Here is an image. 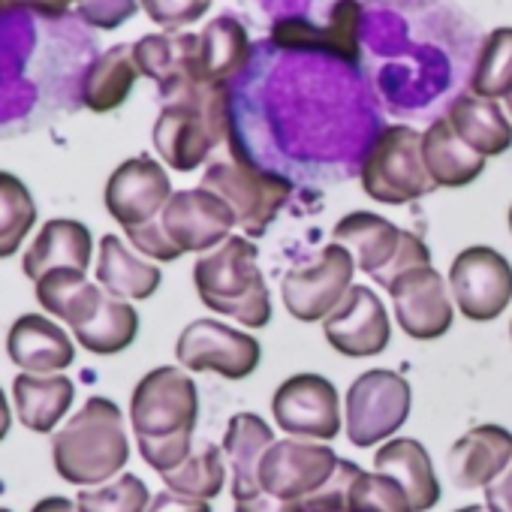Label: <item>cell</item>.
I'll use <instances>...</instances> for the list:
<instances>
[{
    "instance_id": "obj_14",
    "label": "cell",
    "mask_w": 512,
    "mask_h": 512,
    "mask_svg": "<svg viewBox=\"0 0 512 512\" xmlns=\"http://www.w3.org/2000/svg\"><path fill=\"white\" fill-rule=\"evenodd\" d=\"M392 311L401 332L413 341H437L455 323V302L449 284L434 266H416L398 275L389 287Z\"/></svg>"
},
{
    "instance_id": "obj_38",
    "label": "cell",
    "mask_w": 512,
    "mask_h": 512,
    "mask_svg": "<svg viewBox=\"0 0 512 512\" xmlns=\"http://www.w3.org/2000/svg\"><path fill=\"white\" fill-rule=\"evenodd\" d=\"M139 7L145 10V16L154 25L175 34V31L199 22L211 10V0H139Z\"/></svg>"
},
{
    "instance_id": "obj_24",
    "label": "cell",
    "mask_w": 512,
    "mask_h": 512,
    "mask_svg": "<svg viewBox=\"0 0 512 512\" xmlns=\"http://www.w3.org/2000/svg\"><path fill=\"white\" fill-rule=\"evenodd\" d=\"M374 470L392 476L410 497L413 512H428L440 503V479L428 449L416 437H392L374 455Z\"/></svg>"
},
{
    "instance_id": "obj_11",
    "label": "cell",
    "mask_w": 512,
    "mask_h": 512,
    "mask_svg": "<svg viewBox=\"0 0 512 512\" xmlns=\"http://www.w3.org/2000/svg\"><path fill=\"white\" fill-rule=\"evenodd\" d=\"M353 275H356V263L350 250L332 241L320 250V256L311 266L284 275L281 281L284 308L299 323H323L350 293Z\"/></svg>"
},
{
    "instance_id": "obj_3",
    "label": "cell",
    "mask_w": 512,
    "mask_h": 512,
    "mask_svg": "<svg viewBox=\"0 0 512 512\" xmlns=\"http://www.w3.org/2000/svg\"><path fill=\"white\" fill-rule=\"evenodd\" d=\"M256 260L260 250L247 235H229L220 247L202 253L193 266L199 302L253 332L272 323V296Z\"/></svg>"
},
{
    "instance_id": "obj_44",
    "label": "cell",
    "mask_w": 512,
    "mask_h": 512,
    "mask_svg": "<svg viewBox=\"0 0 512 512\" xmlns=\"http://www.w3.org/2000/svg\"><path fill=\"white\" fill-rule=\"evenodd\" d=\"M485 491V509L488 512H512V461L509 467L491 482L482 488Z\"/></svg>"
},
{
    "instance_id": "obj_37",
    "label": "cell",
    "mask_w": 512,
    "mask_h": 512,
    "mask_svg": "<svg viewBox=\"0 0 512 512\" xmlns=\"http://www.w3.org/2000/svg\"><path fill=\"white\" fill-rule=\"evenodd\" d=\"M347 512H413L407 491L383 473H368L362 470L353 479L350 497H347Z\"/></svg>"
},
{
    "instance_id": "obj_39",
    "label": "cell",
    "mask_w": 512,
    "mask_h": 512,
    "mask_svg": "<svg viewBox=\"0 0 512 512\" xmlns=\"http://www.w3.org/2000/svg\"><path fill=\"white\" fill-rule=\"evenodd\" d=\"M362 473V467L350 458H341L338 461V470L332 473V479L305 500V509L308 512H347V497H350V488H353V479Z\"/></svg>"
},
{
    "instance_id": "obj_48",
    "label": "cell",
    "mask_w": 512,
    "mask_h": 512,
    "mask_svg": "<svg viewBox=\"0 0 512 512\" xmlns=\"http://www.w3.org/2000/svg\"><path fill=\"white\" fill-rule=\"evenodd\" d=\"M455 512H488L482 503H470V506H461V509H455Z\"/></svg>"
},
{
    "instance_id": "obj_16",
    "label": "cell",
    "mask_w": 512,
    "mask_h": 512,
    "mask_svg": "<svg viewBox=\"0 0 512 512\" xmlns=\"http://www.w3.org/2000/svg\"><path fill=\"white\" fill-rule=\"evenodd\" d=\"M160 223L181 253H211L238 226L229 202L205 187L175 190L160 214Z\"/></svg>"
},
{
    "instance_id": "obj_40",
    "label": "cell",
    "mask_w": 512,
    "mask_h": 512,
    "mask_svg": "<svg viewBox=\"0 0 512 512\" xmlns=\"http://www.w3.org/2000/svg\"><path fill=\"white\" fill-rule=\"evenodd\" d=\"M124 235L130 238L133 250L142 253L145 260H154V263H175L181 260V250L175 247V241L166 235L160 217L151 220V223H142V226H133V229H124Z\"/></svg>"
},
{
    "instance_id": "obj_46",
    "label": "cell",
    "mask_w": 512,
    "mask_h": 512,
    "mask_svg": "<svg viewBox=\"0 0 512 512\" xmlns=\"http://www.w3.org/2000/svg\"><path fill=\"white\" fill-rule=\"evenodd\" d=\"M31 512H79V503L70 500V497L52 494V497H43L40 503H34Z\"/></svg>"
},
{
    "instance_id": "obj_10",
    "label": "cell",
    "mask_w": 512,
    "mask_h": 512,
    "mask_svg": "<svg viewBox=\"0 0 512 512\" xmlns=\"http://www.w3.org/2000/svg\"><path fill=\"white\" fill-rule=\"evenodd\" d=\"M175 359L193 374H220L223 380H244L263 359V347L253 335L223 326L220 320H193L175 341Z\"/></svg>"
},
{
    "instance_id": "obj_27",
    "label": "cell",
    "mask_w": 512,
    "mask_h": 512,
    "mask_svg": "<svg viewBox=\"0 0 512 512\" xmlns=\"http://www.w3.org/2000/svg\"><path fill=\"white\" fill-rule=\"evenodd\" d=\"M422 160L434 187H467L485 169V157L452 130L449 118H437L422 133Z\"/></svg>"
},
{
    "instance_id": "obj_31",
    "label": "cell",
    "mask_w": 512,
    "mask_h": 512,
    "mask_svg": "<svg viewBox=\"0 0 512 512\" xmlns=\"http://www.w3.org/2000/svg\"><path fill=\"white\" fill-rule=\"evenodd\" d=\"M34 296H37L43 311H49L52 317L64 320L70 326V332H73V329H79L94 314V308L100 305L106 290L88 284L85 272L52 269V272H46L34 284Z\"/></svg>"
},
{
    "instance_id": "obj_53",
    "label": "cell",
    "mask_w": 512,
    "mask_h": 512,
    "mask_svg": "<svg viewBox=\"0 0 512 512\" xmlns=\"http://www.w3.org/2000/svg\"><path fill=\"white\" fill-rule=\"evenodd\" d=\"M509 338H512V323H509Z\"/></svg>"
},
{
    "instance_id": "obj_41",
    "label": "cell",
    "mask_w": 512,
    "mask_h": 512,
    "mask_svg": "<svg viewBox=\"0 0 512 512\" xmlns=\"http://www.w3.org/2000/svg\"><path fill=\"white\" fill-rule=\"evenodd\" d=\"M139 10V0H82L79 19L100 31H115L130 22Z\"/></svg>"
},
{
    "instance_id": "obj_17",
    "label": "cell",
    "mask_w": 512,
    "mask_h": 512,
    "mask_svg": "<svg viewBox=\"0 0 512 512\" xmlns=\"http://www.w3.org/2000/svg\"><path fill=\"white\" fill-rule=\"evenodd\" d=\"M323 335L344 359L380 356L392 341V320L371 287H350L344 302L323 320Z\"/></svg>"
},
{
    "instance_id": "obj_28",
    "label": "cell",
    "mask_w": 512,
    "mask_h": 512,
    "mask_svg": "<svg viewBox=\"0 0 512 512\" xmlns=\"http://www.w3.org/2000/svg\"><path fill=\"white\" fill-rule=\"evenodd\" d=\"M452 130L485 160L500 157L512 148V124L497 106V100H485L476 94H461L449 106Z\"/></svg>"
},
{
    "instance_id": "obj_4",
    "label": "cell",
    "mask_w": 512,
    "mask_h": 512,
    "mask_svg": "<svg viewBox=\"0 0 512 512\" xmlns=\"http://www.w3.org/2000/svg\"><path fill=\"white\" fill-rule=\"evenodd\" d=\"M229 136H232V118H229L226 88L196 82L184 94L163 103L154 121L151 142L169 169L193 172Z\"/></svg>"
},
{
    "instance_id": "obj_20",
    "label": "cell",
    "mask_w": 512,
    "mask_h": 512,
    "mask_svg": "<svg viewBox=\"0 0 512 512\" xmlns=\"http://www.w3.org/2000/svg\"><path fill=\"white\" fill-rule=\"evenodd\" d=\"M7 353L25 374H64L76 362L73 338L43 314H22L10 326Z\"/></svg>"
},
{
    "instance_id": "obj_8",
    "label": "cell",
    "mask_w": 512,
    "mask_h": 512,
    "mask_svg": "<svg viewBox=\"0 0 512 512\" xmlns=\"http://www.w3.org/2000/svg\"><path fill=\"white\" fill-rule=\"evenodd\" d=\"M205 190L217 193L235 211V220L247 238H260L293 196V181L278 172L256 169L247 160H214L202 172Z\"/></svg>"
},
{
    "instance_id": "obj_42",
    "label": "cell",
    "mask_w": 512,
    "mask_h": 512,
    "mask_svg": "<svg viewBox=\"0 0 512 512\" xmlns=\"http://www.w3.org/2000/svg\"><path fill=\"white\" fill-rule=\"evenodd\" d=\"M145 512H211V500H199V497H187L178 491H160L151 497Z\"/></svg>"
},
{
    "instance_id": "obj_15",
    "label": "cell",
    "mask_w": 512,
    "mask_h": 512,
    "mask_svg": "<svg viewBox=\"0 0 512 512\" xmlns=\"http://www.w3.org/2000/svg\"><path fill=\"white\" fill-rule=\"evenodd\" d=\"M172 181L166 166L148 154H136L124 160L106 181L103 202L109 217L121 229H133L151 223L163 214L166 202L172 199Z\"/></svg>"
},
{
    "instance_id": "obj_7",
    "label": "cell",
    "mask_w": 512,
    "mask_h": 512,
    "mask_svg": "<svg viewBox=\"0 0 512 512\" xmlns=\"http://www.w3.org/2000/svg\"><path fill=\"white\" fill-rule=\"evenodd\" d=\"M413 410L410 383L386 368L359 374L344 398V434L356 449H371L395 437Z\"/></svg>"
},
{
    "instance_id": "obj_45",
    "label": "cell",
    "mask_w": 512,
    "mask_h": 512,
    "mask_svg": "<svg viewBox=\"0 0 512 512\" xmlns=\"http://www.w3.org/2000/svg\"><path fill=\"white\" fill-rule=\"evenodd\" d=\"M22 7L40 13V16H49V19H58V16H64L70 10L64 0H0V13H4V10H22Z\"/></svg>"
},
{
    "instance_id": "obj_9",
    "label": "cell",
    "mask_w": 512,
    "mask_h": 512,
    "mask_svg": "<svg viewBox=\"0 0 512 512\" xmlns=\"http://www.w3.org/2000/svg\"><path fill=\"white\" fill-rule=\"evenodd\" d=\"M446 284L455 311L473 323L497 320L512 302V266L500 250L485 244L464 247L455 256Z\"/></svg>"
},
{
    "instance_id": "obj_13",
    "label": "cell",
    "mask_w": 512,
    "mask_h": 512,
    "mask_svg": "<svg viewBox=\"0 0 512 512\" xmlns=\"http://www.w3.org/2000/svg\"><path fill=\"white\" fill-rule=\"evenodd\" d=\"M272 416L287 437L329 443L341 434V395L320 374H293L272 395Z\"/></svg>"
},
{
    "instance_id": "obj_29",
    "label": "cell",
    "mask_w": 512,
    "mask_h": 512,
    "mask_svg": "<svg viewBox=\"0 0 512 512\" xmlns=\"http://www.w3.org/2000/svg\"><path fill=\"white\" fill-rule=\"evenodd\" d=\"M250 61V37L241 22L232 16H220L208 22L199 34L196 70L205 85H226L235 73H241Z\"/></svg>"
},
{
    "instance_id": "obj_6",
    "label": "cell",
    "mask_w": 512,
    "mask_h": 512,
    "mask_svg": "<svg viewBox=\"0 0 512 512\" xmlns=\"http://www.w3.org/2000/svg\"><path fill=\"white\" fill-rule=\"evenodd\" d=\"M359 181L383 205H410L437 190L422 160V133L407 124L383 127L362 163Z\"/></svg>"
},
{
    "instance_id": "obj_30",
    "label": "cell",
    "mask_w": 512,
    "mask_h": 512,
    "mask_svg": "<svg viewBox=\"0 0 512 512\" xmlns=\"http://www.w3.org/2000/svg\"><path fill=\"white\" fill-rule=\"evenodd\" d=\"M139 67L133 58V46L118 43L112 49H106L85 73L82 79V103L103 115V112H115L118 106L127 103L136 79H139Z\"/></svg>"
},
{
    "instance_id": "obj_33",
    "label": "cell",
    "mask_w": 512,
    "mask_h": 512,
    "mask_svg": "<svg viewBox=\"0 0 512 512\" xmlns=\"http://www.w3.org/2000/svg\"><path fill=\"white\" fill-rule=\"evenodd\" d=\"M37 202L28 184L0 169V260H10L37 226Z\"/></svg>"
},
{
    "instance_id": "obj_36",
    "label": "cell",
    "mask_w": 512,
    "mask_h": 512,
    "mask_svg": "<svg viewBox=\"0 0 512 512\" xmlns=\"http://www.w3.org/2000/svg\"><path fill=\"white\" fill-rule=\"evenodd\" d=\"M151 497L154 494L136 473H121L112 482L82 488L76 503L79 512H145Z\"/></svg>"
},
{
    "instance_id": "obj_18",
    "label": "cell",
    "mask_w": 512,
    "mask_h": 512,
    "mask_svg": "<svg viewBox=\"0 0 512 512\" xmlns=\"http://www.w3.org/2000/svg\"><path fill=\"white\" fill-rule=\"evenodd\" d=\"M512 461V431L503 425H476L461 434L446 455V470L455 488L476 491L491 485Z\"/></svg>"
},
{
    "instance_id": "obj_5",
    "label": "cell",
    "mask_w": 512,
    "mask_h": 512,
    "mask_svg": "<svg viewBox=\"0 0 512 512\" xmlns=\"http://www.w3.org/2000/svg\"><path fill=\"white\" fill-rule=\"evenodd\" d=\"M332 235L338 244L350 250L356 269L374 278V284L383 290L407 269L431 266V250L416 232L398 229L392 220L374 211L344 214L335 223Z\"/></svg>"
},
{
    "instance_id": "obj_26",
    "label": "cell",
    "mask_w": 512,
    "mask_h": 512,
    "mask_svg": "<svg viewBox=\"0 0 512 512\" xmlns=\"http://www.w3.org/2000/svg\"><path fill=\"white\" fill-rule=\"evenodd\" d=\"M19 422L34 434H49L61 425L76 401V383L64 374H19L13 380Z\"/></svg>"
},
{
    "instance_id": "obj_12",
    "label": "cell",
    "mask_w": 512,
    "mask_h": 512,
    "mask_svg": "<svg viewBox=\"0 0 512 512\" xmlns=\"http://www.w3.org/2000/svg\"><path fill=\"white\" fill-rule=\"evenodd\" d=\"M341 455L320 440L284 437L275 440L260 461V488L281 500L305 503L338 470Z\"/></svg>"
},
{
    "instance_id": "obj_32",
    "label": "cell",
    "mask_w": 512,
    "mask_h": 512,
    "mask_svg": "<svg viewBox=\"0 0 512 512\" xmlns=\"http://www.w3.org/2000/svg\"><path fill=\"white\" fill-rule=\"evenodd\" d=\"M136 335H139L136 308L124 299L109 296V293L100 299L94 314L79 329H73L76 344L94 356H118L136 341Z\"/></svg>"
},
{
    "instance_id": "obj_50",
    "label": "cell",
    "mask_w": 512,
    "mask_h": 512,
    "mask_svg": "<svg viewBox=\"0 0 512 512\" xmlns=\"http://www.w3.org/2000/svg\"><path fill=\"white\" fill-rule=\"evenodd\" d=\"M64 4H67V7H73V4H82V0H64Z\"/></svg>"
},
{
    "instance_id": "obj_1",
    "label": "cell",
    "mask_w": 512,
    "mask_h": 512,
    "mask_svg": "<svg viewBox=\"0 0 512 512\" xmlns=\"http://www.w3.org/2000/svg\"><path fill=\"white\" fill-rule=\"evenodd\" d=\"M196 422L199 392L184 368L160 365L136 383L130 395V425L142 461L160 476L190 458Z\"/></svg>"
},
{
    "instance_id": "obj_47",
    "label": "cell",
    "mask_w": 512,
    "mask_h": 512,
    "mask_svg": "<svg viewBox=\"0 0 512 512\" xmlns=\"http://www.w3.org/2000/svg\"><path fill=\"white\" fill-rule=\"evenodd\" d=\"M10 428H13V410H10V401H7L4 389H0V440H7Z\"/></svg>"
},
{
    "instance_id": "obj_49",
    "label": "cell",
    "mask_w": 512,
    "mask_h": 512,
    "mask_svg": "<svg viewBox=\"0 0 512 512\" xmlns=\"http://www.w3.org/2000/svg\"><path fill=\"white\" fill-rule=\"evenodd\" d=\"M506 106H509V115H512V91H509V97H506Z\"/></svg>"
},
{
    "instance_id": "obj_21",
    "label": "cell",
    "mask_w": 512,
    "mask_h": 512,
    "mask_svg": "<svg viewBox=\"0 0 512 512\" xmlns=\"http://www.w3.org/2000/svg\"><path fill=\"white\" fill-rule=\"evenodd\" d=\"M94 256V235L82 220L70 217H55L46 220L40 235L31 241V247L22 256V272L34 284L52 272V269H76L88 272Z\"/></svg>"
},
{
    "instance_id": "obj_35",
    "label": "cell",
    "mask_w": 512,
    "mask_h": 512,
    "mask_svg": "<svg viewBox=\"0 0 512 512\" xmlns=\"http://www.w3.org/2000/svg\"><path fill=\"white\" fill-rule=\"evenodd\" d=\"M512 91V28H494L476 58L470 94L485 100L509 97Z\"/></svg>"
},
{
    "instance_id": "obj_51",
    "label": "cell",
    "mask_w": 512,
    "mask_h": 512,
    "mask_svg": "<svg viewBox=\"0 0 512 512\" xmlns=\"http://www.w3.org/2000/svg\"><path fill=\"white\" fill-rule=\"evenodd\" d=\"M509 232H512V205H509Z\"/></svg>"
},
{
    "instance_id": "obj_52",
    "label": "cell",
    "mask_w": 512,
    "mask_h": 512,
    "mask_svg": "<svg viewBox=\"0 0 512 512\" xmlns=\"http://www.w3.org/2000/svg\"><path fill=\"white\" fill-rule=\"evenodd\" d=\"M0 512H13V509H7V506H0Z\"/></svg>"
},
{
    "instance_id": "obj_22",
    "label": "cell",
    "mask_w": 512,
    "mask_h": 512,
    "mask_svg": "<svg viewBox=\"0 0 512 512\" xmlns=\"http://www.w3.org/2000/svg\"><path fill=\"white\" fill-rule=\"evenodd\" d=\"M272 443H275V431L269 428V422L263 416L235 413L229 419L220 449L229 464L232 500H250L263 491L260 488V461Z\"/></svg>"
},
{
    "instance_id": "obj_19",
    "label": "cell",
    "mask_w": 512,
    "mask_h": 512,
    "mask_svg": "<svg viewBox=\"0 0 512 512\" xmlns=\"http://www.w3.org/2000/svg\"><path fill=\"white\" fill-rule=\"evenodd\" d=\"M196 55H199V34L166 31V34H148L139 43H133L136 67L160 88L163 103L199 82Z\"/></svg>"
},
{
    "instance_id": "obj_43",
    "label": "cell",
    "mask_w": 512,
    "mask_h": 512,
    "mask_svg": "<svg viewBox=\"0 0 512 512\" xmlns=\"http://www.w3.org/2000/svg\"><path fill=\"white\" fill-rule=\"evenodd\" d=\"M235 512H308L299 500H281L266 491H260L250 500H235Z\"/></svg>"
},
{
    "instance_id": "obj_23",
    "label": "cell",
    "mask_w": 512,
    "mask_h": 512,
    "mask_svg": "<svg viewBox=\"0 0 512 512\" xmlns=\"http://www.w3.org/2000/svg\"><path fill=\"white\" fill-rule=\"evenodd\" d=\"M359 22L362 7L356 0H338L329 25L317 28L305 19H281L272 37L281 49H317L344 61H359Z\"/></svg>"
},
{
    "instance_id": "obj_2",
    "label": "cell",
    "mask_w": 512,
    "mask_h": 512,
    "mask_svg": "<svg viewBox=\"0 0 512 512\" xmlns=\"http://www.w3.org/2000/svg\"><path fill=\"white\" fill-rule=\"evenodd\" d=\"M130 461L124 413L112 398L94 395L52 437V464L58 476L79 488H94L121 476Z\"/></svg>"
},
{
    "instance_id": "obj_34",
    "label": "cell",
    "mask_w": 512,
    "mask_h": 512,
    "mask_svg": "<svg viewBox=\"0 0 512 512\" xmlns=\"http://www.w3.org/2000/svg\"><path fill=\"white\" fill-rule=\"evenodd\" d=\"M226 470H229V464H226L223 449L214 443H202L199 449L190 452V458L184 464L163 473L160 479L166 482L169 491L199 497V500H214L226 485Z\"/></svg>"
},
{
    "instance_id": "obj_25",
    "label": "cell",
    "mask_w": 512,
    "mask_h": 512,
    "mask_svg": "<svg viewBox=\"0 0 512 512\" xmlns=\"http://www.w3.org/2000/svg\"><path fill=\"white\" fill-rule=\"evenodd\" d=\"M160 269L148 263L142 253L130 250L124 238L118 235H103L100 238V256H97V284L124 302H145L160 290Z\"/></svg>"
}]
</instances>
